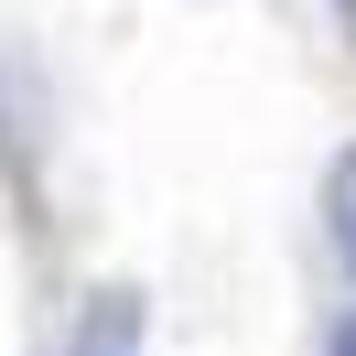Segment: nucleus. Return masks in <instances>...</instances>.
<instances>
[{"label": "nucleus", "instance_id": "4", "mask_svg": "<svg viewBox=\"0 0 356 356\" xmlns=\"http://www.w3.org/2000/svg\"><path fill=\"white\" fill-rule=\"evenodd\" d=\"M324 356H356V302H346V313L324 324Z\"/></svg>", "mask_w": 356, "mask_h": 356}, {"label": "nucleus", "instance_id": "1", "mask_svg": "<svg viewBox=\"0 0 356 356\" xmlns=\"http://www.w3.org/2000/svg\"><path fill=\"white\" fill-rule=\"evenodd\" d=\"M140 346H152L140 281H97L87 302H76V324H65V356H140Z\"/></svg>", "mask_w": 356, "mask_h": 356}, {"label": "nucleus", "instance_id": "2", "mask_svg": "<svg viewBox=\"0 0 356 356\" xmlns=\"http://www.w3.org/2000/svg\"><path fill=\"white\" fill-rule=\"evenodd\" d=\"M324 238H334V259L356 270V140L324 162Z\"/></svg>", "mask_w": 356, "mask_h": 356}, {"label": "nucleus", "instance_id": "3", "mask_svg": "<svg viewBox=\"0 0 356 356\" xmlns=\"http://www.w3.org/2000/svg\"><path fill=\"white\" fill-rule=\"evenodd\" d=\"M0 173H33V130L11 119V97H0Z\"/></svg>", "mask_w": 356, "mask_h": 356}, {"label": "nucleus", "instance_id": "5", "mask_svg": "<svg viewBox=\"0 0 356 356\" xmlns=\"http://www.w3.org/2000/svg\"><path fill=\"white\" fill-rule=\"evenodd\" d=\"M324 11H334V33H346V44H356V0H324Z\"/></svg>", "mask_w": 356, "mask_h": 356}]
</instances>
